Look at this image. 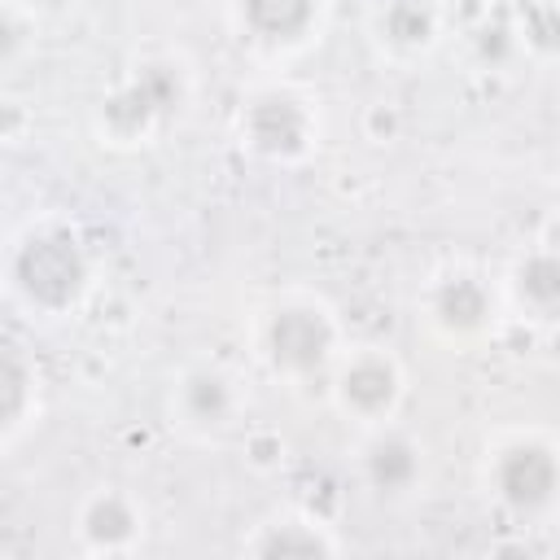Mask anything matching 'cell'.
Wrapping results in <instances>:
<instances>
[{
	"label": "cell",
	"mask_w": 560,
	"mask_h": 560,
	"mask_svg": "<svg viewBox=\"0 0 560 560\" xmlns=\"http://www.w3.org/2000/svg\"><path fill=\"white\" fill-rule=\"evenodd\" d=\"M328 9V0H228V26L258 61H293L324 39Z\"/></svg>",
	"instance_id": "cell-9"
},
{
	"label": "cell",
	"mask_w": 560,
	"mask_h": 560,
	"mask_svg": "<svg viewBox=\"0 0 560 560\" xmlns=\"http://www.w3.org/2000/svg\"><path fill=\"white\" fill-rule=\"evenodd\" d=\"M92 284V249L66 219H31L9 236L4 293L18 311L39 319H66L88 302Z\"/></svg>",
	"instance_id": "cell-2"
},
{
	"label": "cell",
	"mask_w": 560,
	"mask_h": 560,
	"mask_svg": "<svg viewBox=\"0 0 560 560\" xmlns=\"http://www.w3.org/2000/svg\"><path fill=\"white\" fill-rule=\"evenodd\" d=\"M4 402H0V446L13 451L22 442V433L31 424H39V411H44V381H39V368L35 359L22 350V346H9L4 354Z\"/></svg>",
	"instance_id": "cell-15"
},
{
	"label": "cell",
	"mask_w": 560,
	"mask_h": 560,
	"mask_svg": "<svg viewBox=\"0 0 560 560\" xmlns=\"http://www.w3.org/2000/svg\"><path fill=\"white\" fill-rule=\"evenodd\" d=\"M503 306L512 319L556 324L560 319V245H525L499 276Z\"/></svg>",
	"instance_id": "cell-13"
},
{
	"label": "cell",
	"mask_w": 560,
	"mask_h": 560,
	"mask_svg": "<svg viewBox=\"0 0 560 560\" xmlns=\"http://www.w3.org/2000/svg\"><path fill=\"white\" fill-rule=\"evenodd\" d=\"M245 556H267V560H284V556H341V538L332 534V525L306 508H284L267 521H258L245 538H241Z\"/></svg>",
	"instance_id": "cell-14"
},
{
	"label": "cell",
	"mask_w": 560,
	"mask_h": 560,
	"mask_svg": "<svg viewBox=\"0 0 560 560\" xmlns=\"http://www.w3.org/2000/svg\"><path fill=\"white\" fill-rule=\"evenodd\" d=\"M236 136L258 162L302 166L319 153V101L293 83H262L241 101Z\"/></svg>",
	"instance_id": "cell-6"
},
{
	"label": "cell",
	"mask_w": 560,
	"mask_h": 560,
	"mask_svg": "<svg viewBox=\"0 0 560 560\" xmlns=\"http://www.w3.org/2000/svg\"><path fill=\"white\" fill-rule=\"evenodd\" d=\"M486 499L516 525H542L560 512V438L547 429H503L481 455Z\"/></svg>",
	"instance_id": "cell-3"
},
{
	"label": "cell",
	"mask_w": 560,
	"mask_h": 560,
	"mask_svg": "<svg viewBox=\"0 0 560 560\" xmlns=\"http://www.w3.org/2000/svg\"><path fill=\"white\" fill-rule=\"evenodd\" d=\"M354 472H359V481L372 494L402 499L424 477V446L398 420L376 424V429H363L359 433V446H354Z\"/></svg>",
	"instance_id": "cell-12"
},
{
	"label": "cell",
	"mask_w": 560,
	"mask_h": 560,
	"mask_svg": "<svg viewBox=\"0 0 560 560\" xmlns=\"http://www.w3.org/2000/svg\"><path fill=\"white\" fill-rule=\"evenodd\" d=\"M324 389H328L332 411L363 433V429L398 420V411L407 402V368L389 346L350 341L341 350V359L332 363Z\"/></svg>",
	"instance_id": "cell-7"
},
{
	"label": "cell",
	"mask_w": 560,
	"mask_h": 560,
	"mask_svg": "<svg viewBox=\"0 0 560 560\" xmlns=\"http://www.w3.org/2000/svg\"><path fill=\"white\" fill-rule=\"evenodd\" d=\"M149 512L127 486H92L74 508V547L83 556H131L144 547Z\"/></svg>",
	"instance_id": "cell-11"
},
{
	"label": "cell",
	"mask_w": 560,
	"mask_h": 560,
	"mask_svg": "<svg viewBox=\"0 0 560 560\" xmlns=\"http://www.w3.org/2000/svg\"><path fill=\"white\" fill-rule=\"evenodd\" d=\"M416 319L433 341L451 350H477L508 319L503 284L477 262H446L420 284Z\"/></svg>",
	"instance_id": "cell-5"
},
{
	"label": "cell",
	"mask_w": 560,
	"mask_h": 560,
	"mask_svg": "<svg viewBox=\"0 0 560 560\" xmlns=\"http://www.w3.org/2000/svg\"><path fill=\"white\" fill-rule=\"evenodd\" d=\"M188 66L171 52L140 57L101 101H96V136L114 149H144L162 136V127L188 105Z\"/></svg>",
	"instance_id": "cell-4"
},
{
	"label": "cell",
	"mask_w": 560,
	"mask_h": 560,
	"mask_svg": "<svg viewBox=\"0 0 560 560\" xmlns=\"http://www.w3.org/2000/svg\"><path fill=\"white\" fill-rule=\"evenodd\" d=\"M516 44L542 57V39H551V57H560V0H525L516 9Z\"/></svg>",
	"instance_id": "cell-16"
},
{
	"label": "cell",
	"mask_w": 560,
	"mask_h": 560,
	"mask_svg": "<svg viewBox=\"0 0 560 560\" xmlns=\"http://www.w3.org/2000/svg\"><path fill=\"white\" fill-rule=\"evenodd\" d=\"M249 411L245 381L210 359H197L171 376L166 389V424L188 442H219Z\"/></svg>",
	"instance_id": "cell-8"
},
{
	"label": "cell",
	"mask_w": 560,
	"mask_h": 560,
	"mask_svg": "<svg viewBox=\"0 0 560 560\" xmlns=\"http://www.w3.org/2000/svg\"><path fill=\"white\" fill-rule=\"evenodd\" d=\"M363 31L381 61L411 70L442 48L446 4L442 0H372Z\"/></svg>",
	"instance_id": "cell-10"
},
{
	"label": "cell",
	"mask_w": 560,
	"mask_h": 560,
	"mask_svg": "<svg viewBox=\"0 0 560 560\" xmlns=\"http://www.w3.org/2000/svg\"><path fill=\"white\" fill-rule=\"evenodd\" d=\"M346 346L350 341H346L337 306L315 289H280L249 319L254 363L289 389L328 381Z\"/></svg>",
	"instance_id": "cell-1"
}]
</instances>
